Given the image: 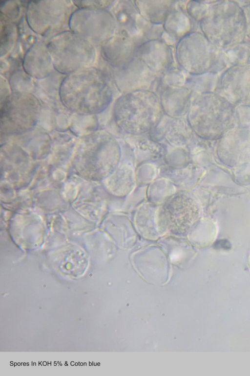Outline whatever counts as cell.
<instances>
[{
    "label": "cell",
    "instance_id": "1",
    "mask_svg": "<svg viewBox=\"0 0 250 376\" xmlns=\"http://www.w3.org/2000/svg\"><path fill=\"white\" fill-rule=\"evenodd\" d=\"M111 78L103 70L92 67L71 73L61 82L59 98L70 111L90 116L104 111L112 99Z\"/></svg>",
    "mask_w": 250,
    "mask_h": 376
},
{
    "label": "cell",
    "instance_id": "2",
    "mask_svg": "<svg viewBox=\"0 0 250 376\" xmlns=\"http://www.w3.org/2000/svg\"><path fill=\"white\" fill-rule=\"evenodd\" d=\"M120 157L117 141L107 132L99 130L80 139L74 151L73 165L81 176L100 180L114 172Z\"/></svg>",
    "mask_w": 250,
    "mask_h": 376
},
{
    "label": "cell",
    "instance_id": "3",
    "mask_svg": "<svg viewBox=\"0 0 250 376\" xmlns=\"http://www.w3.org/2000/svg\"><path fill=\"white\" fill-rule=\"evenodd\" d=\"M206 16L200 22L202 33L224 50L245 41L246 22L242 8L235 1H209Z\"/></svg>",
    "mask_w": 250,
    "mask_h": 376
},
{
    "label": "cell",
    "instance_id": "4",
    "mask_svg": "<svg viewBox=\"0 0 250 376\" xmlns=\"http://www.w3.org/2000/svg\"><path fill=\"white\" fill-rule=\"evenodd\" d=\"M162 116V106L152 92L138 90L120 96L115 102L113 117L117 126L132 135L146 133L153 129Z\"/></svg>",
    "mask_w": 250,
    "mask_h": 376
},
{
    "label": "cell",
    "instance_id": "5",
    "mask_svg": "<svg viewBox=\"0 0 250 376\" xmlns=\"http://www.w3.org/2000/svg\"><path fill=\"white\" fill-rule=\"evenodd\" d=\"M235 108L215 92L198 94L191 102L188 119L200 137L214 140L223 137L234 118Z\"/></svg>",
    "mask_w": 250,
    "mask_h": 376
},
{
    "label": "cell",
    "instance_id": "6",
    "mask_svg": "<svg viewBox=\"0 0 250 376\" xmlns=\"http://www.w3.org/2000/svg\"><path fill=\"white\" fill-rule=\"evenodd\" d=\"M177 57L179 64L192 75L218 74L229 63L223 51L199 32L188 33L179 41Z\"/></svg>",
    "mask_w": 250,
    "mask_h": 376
},
{
    "label": "cell",
    "instance_id": "7",
    "mask_svg": "<svg viewBox=\"0 0 250 376\" xmlns=\"http://www.w3.org/2000/svg\"><path fill=\"white\" fill-rule=\"evenodd\" d=\"M46 45L54 69L62 74L92 67L96 59L95 47L70 30L50 39Z\"/></svg>",
    "mask_w": 250,
    "mask_h": 376
},
{
    "label": "cell",
    "instance_id": "8",
    "mask_svg": "<svg viewBox=\"0 0 250 376\" xmlns=\"http://www.w3.org/2000/svg\"><path fill=\"white\" fill-rule=\"evenodd\" d=\"M75 6L70 0H31L27 4L25 20L33 32L49 40L69 30V19Z\"/></svg>",
    "mask_w": 250,
    "mask_h": 376
},
{
    "label": "cell",
    "instance_id": "9",
    "mask_svg": "<svg viewBox=\"0 0 250 376\" xmlns=\"http://www.w3.org/2000/svg\"><path fill=\"white\" fill-rule=\"evenodd\" d=\"M42 110L38 98L31 93L11 92L0 99V131L5 135H20L36 125Z\"/></svg>",
    "mask_w": 250,
    "mask_h": 376
},
{
    "label": "cell",
    "instance_id": "10",
    "mask_svg": "<svg viewBox=\"0 0 250 376\" xmlns=\"http://www.w3.org/2000/svg\"><path fill=\"white\" fill-rule=\"evenodd\" d=\"M69 28L95 47H101L113 37L116 22L106 9L76 7L70 17Z\"/></svg>",
    "mask_w": 250,
    "mask_h": 376
},
{
    "label": "cell",
    "instance_id": "11",
    "mask_svg": "<svg viewBox=\"0 0 250 376\" xmlns=\"http://www.w3.org/2000/svg\"><path fill=\"white\" fill-rule=\"evenodd\" d=\"M214 91L234 106H250V65L227 68L219 77Z\"/></svg>",
    "mask_w": 250,
    "mask_h": 376
},
{
    "label": "cell",
    "instance_id": "12",
    "mask_svg": "<svg viewBox=\"0 0 250 376\" xmlns=\"http://www.w3.org/2000/svg\"><path fill=\"white\" fill-rule=\"evenodd\" d=\"M22 66L32 78L41 80L48 77L54 68L46 43L35 41L25 52Z\"/></svg>",
    "mask_w": 250,
    "mask_h": 376
},
{
    "label": "cell",
    "instance_id": "13",
    "mask_svg": "<svg viewBox=\"0 0 250 376\" xmlns=\"http://www.w3.org/2000/svg\"><path fill=\"white\" fill-rule=\"evenodd\" d=\"M139 58L154 72H162L170 66L172 55L170 48L162 41L151 40L139 44Z\"/></svg>",
    "mask_w": 250,
    "mask_h": 376
},
{
    "label": "cell",
    "instance_id": "14",
    "mask_svg": "<svg viewBox=\"0 0 250 376\" xmlns=\"http://www.w3.org/2000/svg\"><path fill=\"white\" fill-rule=\"evenodd\" d=\"M241 136V135H240ZM220 144L219 153L222 160L229 162L230 164H236L245 162L250 157V139L249 136L238 138L233 136L232 133L224 137Z\"/></svg>",
    "mask_w": 250,
    "mask_h": 376
},
{
    "label": "cell",
    "instance_id": "15",
    "mask_svg": "<svg viewBox=\"0 0 250 376\" xmlns=\"http://www.w3.org/2000/svg\"><path fill=\"white\" fill-rule=\"evenodd\" d=\"M137 8L129 1H120L114 7V14L120 28V35L129 37L139 31Z\"/></svg>",
    "mask_w": 250,
    "mask_h": 376
},
{
    "label": "cell",
    "instance_id": "16",
    "mask_svg": "<svg viewBox=\"0 0 250 376\" xmlns=\"http://www.w3.org/2000/svg\"><path fill=\"white\" fill-rule=\"evenodd\" d=\"M137 8L147 20L154 24L165 22L172 8V1H138Z\"/></svg>",
    "mask_w": 250,
    "mask_h": 376
},
{
    "label": "cell",
    "instance_id": "17",
    "mask_svg": "<svg viewBox=\"0 0 250 376\" xmlns=\"http://www.w3.org/2000/svg\"><path fill=\"white\" fill-rule=\"evenodd\" d=\"M190 26L189 19L187 15L181 10L172 8L164 22L166 31L175 38L185 36L189 30Z\"/></svg>",
    "mask_w": 250,
    "mask_h": 376
},
{
    "label": "cell",
    "instance_id": "18",
    "mask_svg": "<svg viewBox=\"0 0 250 376\" xmlns=\"http://www.w3.org/2000/svg\"><path fill=\"white\" fill-rule=\"evenodd\" d=\"M17 36V30L15 23L0 16V58L5 56L11 51Z\"/></svg>",
    "mask_w": 250,
    "mask_h": 376
},
{
    "label": "cell",
    "instance_id": "19",
    "mask_svg": "<svg viewBox=\"0 0 250 376\" xmlns=\"http://www.w3.org/2000/svg\"><path fill=\"white\" fill-rule=\"evenodd\" d=\"M230 66L250 65V42H243L223 50Z\"/></svg>",
    "mask_w": 250,
    "mask_h": 376
},
{
    "label": "cell",
    "instance_id": "20",
    "mask_svg": "<svg viewBox=\"0 0 250 376\" xmlns=\"http://www.w3.org/2000/svg\"><path fill=\"white\" fill-rule=\"evenodd\" d=\"M32 78L23 70H17L10 75L8 83L11 92H28L34 87Z\"/></svg>",
    "mask_w": 250,
    "mask_h": 376
},
{
    "label": "cell",
    "instance_id": "21",
    "mask_svg": "<svg viewBox=\"0 0 250 376\" xmlns=\"http://www.w3.org/2000/svg\"><path fill=\"white\" fill-rule=\"evenodd\" d=\"M0 12V16L14 22L20 16L21 8L17 1L1 0Z\"/></svg>",
    "mask_w": 250,
    "mask_h": 376
},
{
    "label": "cell",
    "instance_id": "22",
    "mask_svg": "<svg viewBox=\"0 0 250 376\" xmlns=\"http://www.w3.org/2000/svg\"><path fill=\"white\" fill-rule=\"evenodd\" d=\"M208 2L203 1H190L187 5L188 14L195 20L200 22L207 14Z\"/></svg>",
    "mask_w": 250,
    "mask_h": 376
},
{
    "label": "cell",
    "instance_id": "23",
    "mask_svg": "<svg viewBox=\"0 0 250 376\" xmlns=\"http://www.w3.org/2000/svg\"><path fill=\"white\" fill-rule=\"evenodd\" d=\"M188 248L182 243H173L170 244L169 251L170 260L173 262L180 261L188 255Z\"/></svg>",
    "mask_w": 250,
    "mask_h": 376
},
{
    "label": "cell",
    "instance_id": "24",
    "mask_svg": "<svg viewBox=\"0 0 250 376\" xmlns=\"http://www.w3.org/2000/svg\"><path fill=\"white\" fill-rule=\"evenodd\" d=\"M114 1L109 0H81L73 1L77 8H93L106 9L112 4Z\"/></svg>",
    "mask_w": 250,
    "mask_h": 376
},
{
    "label": "cell",
    "instance_id": "25",
    "mask_svg": "<svg viewBox=\"0 0 250 376\" xmlns=\"http://www.w3.org/2000/svg\"><path fill=\"white\" fill-rule=\"evenodd\" d=\"M242 9L246 22V37L250 40V4Z\"/></svg>",
    "mask_w": 250,
    "mask_h": 376
}]
</instances>
